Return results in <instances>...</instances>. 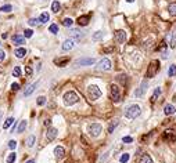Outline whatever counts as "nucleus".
<instances>
[{
  "mask_svg": "<svg viewBox=\"0 0 176 163\" xmlns=\"http://www.w3.org/2000/svg\"><path fill=\"white\" fill-rule=\"evenodd\" d=\"M140 112H142L140 107H139V105H136V104H133V105H131V107L126 108L125 116H126L128 119H136L137 116L140 115Z\"/></svg>",
  "mask_w": 176,
  "mask_h": 163,
  "instance_id": "obj_1",
  "label": "nucleus"
},
{
  "mask_svg": "<svg viewBox=\"0 0 176 163\" xmlns=\"http://www.w3.org/2000/svg\"><path fill=\"white\" fill-rule=\"evenodd\" d=\"M87 97L91 101H96V100H98L101 97V90L96 85H90L87 87Z\"/></svg>",
  "mask_w": 176,
  "mask_h": 163,
  "instance_id": "obj_2",
  "label": "nucleus"
},
{
  "mask_svg": "<svg viewBox=\"0 0 176 163\" xmlns=\"http://www.w3.org/2000/svg\"><path fill=\"white\" fill-rule=\"evenodd\" d=\"M78 101H79V98H78V96L75 94L74 91H68V93L64 94V104H65L67 107L75 105Z\"/></svg>",
  "mask_w": 176,
  "mask_h": 163,
  "instance_id": "obj_3",
  "label": "nucleus"
},
{
  "mask_svg": "<svg viewBox=\"0 0 176 163\" xmlns=\"http://www.w3.org/2000/svg\"><path fill=\"white\" fill-rule=\"evenodd\" d=\"M158 69H159V61H157V60H153V61L150 62L148 68H147L146 78H154V76H155V73L158 72Z\"/></svg>",
  "mask_w": 176,
  "mask_h": 163,
  "instance_id": "obj_4",
  "label": "nucleus"
},
{
  "mask_svg": "<svg viewBox=\"0 0 176 163\" xmlns=\"http://www.w3.org/2000/svg\"><path fill=\"white\" fill-rule=\"evenodd\" d=\"M110 96H111L114 102H119L121 101V89L117 85H111V87H110Z\"/></svg>",
  "mask_w": 176,
  "mask_h": 163,
  "instance_id": "obj_5",
  "label": "nucleus"
},
{
  "mask_svg": "<svg viewBox=\"0 0 176 163\" xmlns=\"http://www.w3.org/2000/svg\"><path fill=\"white\" fill-rule=\"evenodd\" d=\"M101 124L100 123H91L90 126H89V134L91 135V137H98L100 135V133H101Z\"/></svg>",
  "mask_w": 176,
  "mask_h": 163,
  "instance_id": "obj_6",
  "label": "nucleus"
},
{
  "mask_svg": "<svg viewBox=\"0 0 176 163\" xmlns=\"http://www.w3.org/2000/svg\"><path fill=\"white\" fill-rule=\"evenodd\" d=\"M162 138L164 141H168V142H173L176 140V131L172 129H168L164 131V134H162Z\"/></svg>",
  "mask_w": 176,
  "mask_h": 163,
  "instance_id": "obj_7",
  "label": "nucleus"
},
{
  "mask_svg": "<svg viewBox=\"0 0 176 163\" xmlns=\"http://www.w3.org/2000/svg\"><path fill=\"white\" fill-rule=\"evenodd\" d=\"M96 68L98 71H110V69H111V61H110L108 58H103L101 61L97 64Z\"/></svg>",
  "mask_w": 176,
  "mask_h": 163,
  "instance_id": "obj_8",
  "label": "nucleus"
},
{
  "mask_svg": "<svg viewBox=\"0 0 176 163\" xmlns=\"http://www.w3.org/2000/svg\"><path fill=\"white\" fill-rule=\"evenodd\" d=\"M94 58H79L75 61V67H85V65H93Z\"/></svg>",
  "mask_w": 176,
  "mask_h": 163,
  "instance_id": "obj_9",
  "label": "nucleus"
},
{
  "mask_svg": "<svg viewBox=\"0 0 176 163\" xmlns=\"http://www.w3.org/2000/svg\"><path fill=\"white\" fill-rule=\"evenodd\" d=\"M57 135H58V130H57L56 127H49V129H47V133H46L47 141H53Z\"/></svg>",
  "mask_w": 176,
  "mask_h": 163,
  "instance_id": "obj_10",
  "label": "nucleus"
},
{
  "mask_svg": "<svg viewBox=\"0 0 176 163\" xmlns=\"http://www.w3.org/2000/svg\"><path fill=\"white\" fill-rule=\"evenodd\" d=\"M147 86H148L147 80H143L140 87H139V89L136 90V93H135V96L136 97H143L144 96V93H146V90H147Z\"/></svg>",
  "mask_w": 176,
  "mask_h": 163,
  "instance_id": "obj_11",
  "label": "nucleus"
},
{
  "mask_svg": "<svg viewBox=\"0 0 176 163\" xmlns=\"http://www.w3.org/2000/svg\"><path fill=\"white\" fill-rule=\"evenodd\" d=\"M75 43H76V40L75 39H67L65 42L63 43V50L64 51H69L72 50L75 47Z\"/></svg>",
  "mask_w": 176,
  "mask_h": 163,
  "instance_id": "obj_12",
  "label": "nucleus"
},
{
  "mask_svg": "<svg viewBox=\"0 0 176 163\" xmlns=\"http://www.w3.org/2000/svg\"><path fill=\"white\" fill-rule=\"evenodd\" d=\"M115 40H117L118 43H125V40H126L125 31H117V32H115Z\"/></svg>",
  "mask_w": 176,
  "mask_h": 163,
  "instance_id": "obj_13",
  "label": "nucleus"
},
{
  "mask_svg": "<svg viewBox=\"0 0 176 163\" xmlns=\"http://www.w3.org/2000/svg\"><path fill=\"white\" fill-rule=\"evenodd\" d=\"M69 35H71V39H75V40H80L83 37V33L80 31H78V29H71Z\"/></svg>",
  "mask_w": 176,
  "mask_h": 163,
  "instance_id": "obj_14",
  "label": "nucleus"
},
{
  "mask_svg": "<svg viewBox=\"0 0 176 163\" xmlns=\"http://www.w3.org/2000/svg\"><path fill=\"white\" fill-rule=\"evenodd\" d=\"M69 62V58L68 57H63V58H57V60H54V64L56 65H58L60 68H64L67 64Z\"/></svg>",
  "mask_w": 176,
  "mask_h": 163,
  "instance_id": "obj_15",
  "label": "nucleus"
},
{
  "mask_svg": "<svg viewBox=\"0 0 176 163\" xmlns=\"http://www.w3.org/2000/svg\"><path fill=\"white\" fill-rule=\"evenodd\" d=\"M89 19H90V15L87 14V15H80L79 18H78V25H80V26H86L87 24H89Z\"/></svg>",
  "mask_w": 176,
  "mask_h": 163,
  "instance_id": "obj_16",
  "label": "nucleus"
},
{
  "mask_svg": "<svg viewBox=\"0 0 176 163\" xmlns=\"http://www.w3.org/2000/svg\"><path fill=\"white\" fill-rule=\"evenodd\" d=\"M13 43L17 46H21L25 43V36H21V35H14L13 36Z\"/></svg>",
  "mask_w": 176,
  "mask_h": 163,
  "instance_id": "obj_17",
  "label": "nucleus"
},
{
  "mask_svg": "<svg viewBox=\"0 0 176 163\" xmlns=\"http://www.w3.org/2000/svg\"><path fill=\"white\" fill-rule=\"evenodd\" d=\"M38 86H39V82H36V83H32V85H31L28 89L25 90L24 96H25V97H29V96H31V94H32V93L35 91V89H38Z\"/></svg>",
  "mask_w": 176,
  "mask_h": 163,
  "instance_id": "obj_18",
  "label": "nucleus"
},
{
  "mask_svg": "<svg viewBox=\"0 0 176 163\" xmlns=\"http://www.w3.org/2000/svg\"><path fill=\"white\" fill-rule=\"evenodd\" d=\"M176 112V108L173 107V105H170V104H168V105H165V108H164V113L165 115H173V113Z\"/></svg>",
  "mask_w": 176,
  "mask_h": 163,
  "instance_id": "obj_19",
  "label": "nucleus"
},
{
  "mask_svg": "<svg viewBox=\"0 0 176 163\" xmlns=\"http://www.w3.org/2000/svg\"><path fill=\"white\" fill-rule=\"evenodd\" d=\"M14 54H15V57H17V58H24V57L27 55V50H25L24 47H18Z\"/></svg>",
  "mask_w": 176,
  "mask_h": 163,
  "instance_id": "obj_20",
  "label": "nucleus"
},
{
  "mask_svg": "<svg viewBox=\"0 0 176 163\" xmlns=\"http://www.w3.org/2000/svg\"><path fill=\"white\" fill-rule=\"evenodd\" d=\"M64 153H65V151H64L63 146H56V148H54V155H56L58 159H61V157L64 156Z\"/></svg>",
  "mask_w": 176,
  "mask_h": 163,
  "instance_id": "obj_21",
  "label": "nucleus"
},
{
  "mask_svg": "<svg viewBox=\"0 0 176 163\" xmlns=\"http://www.w3.org/2000/svg\"><path fill=\"white\" fill-rule=\"evenodd\" d=\"M27 126H28L27 120H21V122H20V126H18V129H17V133H18V134L24 133V131H25V129H27Z\"/></svg>",
  "mask_w": 176,
  "mask_h": 163,
  "instance_id": "obj_22",
  "label": "nucleus"
},
{
  "mask_svg": "<svg viewBox=\"0 0 176 163\" xmlns=\"http://www.w3.org/2000/svg\"><path fill=\"white\" fill-rule=\"evenodd\" d=\"M137 163H153V159L150 157V155H142L139 157V162Z\"/></svg>",
  "mask_w": 176,
  "mask_h": 163,
  "instance_id": "obj_23",
  "label": "nucleus"
},
{
  "mask_svg": "<svg viewBox=\"0 0 176 163\" xmlns=\"http://www.w3.org/2000/svg\"><path fill=\"white\" fill-rule=\"evenodd\" d=\"M50 19V15H49V12H42L40 14V17H39V21H40V24H45V22H47Z\"/></svg>",
  "mask_w": 176,
  "mask_h": 163,
  "instance_id": "obj_24",
  "label": "nucleus"
},
{
  "mask_svg": "<svg viewBox=\"0 0 176 163\" xmlns=\"http://www.w3.org/2000/svg\"><path fill=\"white\" fill-rule=\"evenodd\" d=\"M60 8H61V6H60L58 0H54V1H53V4H51V11H53V12H58V11H60Z\"/></svg>",
  "mask_w": 176,
  "mask_h": 163,
  "instance_id": "obj_25",
  "label": "nucleus"
},
{
  "mask_svg": "<svg viewBox=\"0 0 176 163\" xmlns=\"http://www.w3.org/2000/svg\"><path fill=\"white\" fill-rule=\"evenodd\" d=\"M159 94H161V87H157V89L154 90L153 96H151V102L157 101V98H158V97H159Z\"/></svg>",
  "mask_w": 176,
  "mask_h": 163,
  "instance_id": "obj_26",
  "label": "nucleus"
},
{
  "mask_svg": "<svg viewBox=\"0 0 176 163\" xmlns=\"http://www.w3.org/2000/svg\"><path fill=\"white\" fill-rule=\"evenodd\" d=\"M168 11L172 17H176V3H170L169 7H168Z\"/></svg>",
  "mask_w": 176,
  "mask_h": 163,
  "instance_id": "obj_27",
  "label": "nucleus"
},
{
  "mask_svg": "<svg viewBox=\"0 0 176 163\" xmlns=\"http://www.w3.org/2000/svg\"><path fill=\"white\" fill-rule=\"evenodd\" d=\"M14 122H15V120H14V118H7L6 122L3 123V129H8V127H10V126L14 123Z\"/></svg>",
  "mask_w": 176,
  "mask_h": 163,
  "instance_id": "obj_28",
  "label": "nucleus"
},
{
  "mask_svg": "<svg viewBox=\"0 0 176 163\" xmlns=\"http://www.w3.org/2000/svg\"><path fill=\"white\" fill-rule=\"evenodd\" d=\"M17 160V153L15 152H11L8 156H7V163H14Z\"/></svg>",
  "mask_w": 176,
  "mask_h": 163,
  "instance_id": "obj_29",
  "label": "nucleus"
},
{
  "mask_svg": "<svg viewBox=\"0 0 176 163\" xmlns=\"http://www.w3.org/2000/svg\"><path fill=\"white\" fill-rule=\"evenodd\" d=\"M35 140H36V138H35V135H29L28 140H27V146H28V148H32L34 144H35Z\"/></svg>",
  "mask_w": 176,
  "mask_h": 163,
  "instance_id": "obj_30",
  "label": "nucleus"
},
{
  "mask_svg": "<svg viewBox=\"0 0 176 163\" xmlns=\"http://www.w3.org/2000/svg\"><path fill=\"white\" fill-rule=\"evenodd\" d=\"M168 75H169L170 78H173V76H176V65L173 64V65H170L169 69H168Z\"/></svg>",
  "mask_w": 176,
  "mask_h": 163,
  "instance_id": "obj_31",
  "label": "nucleus"
},
{
  "mask_svg": "<svg viewBox=\"0 0 176 163\" xmlns=\"http://www.w3.org/2000/svg\"><path fill=\"white\" fill-rule=\"evenodd\" d=\"M118 123H119L118 120H112V122L110 123V126H108V133H112L114 129H115V127L118 126Z\"/></svg>",
  "mask_w": 176,
  "mask_h": 163,
  "instance_id": "obj_32",
  "label": "nucleus"
},
{
  "mask_svg": "<svg viewBox=\"0 0 176 163\" xmlns=\"http://www.w3.org/2000/svg\"><path fill=\"white\" fill-rule=\"evenodd\" d=\"M103 36H104V33H103L101 31H98V32H96V33L93 35V40L94 42H98V40L103 39Z\"/></svg>",
  "mask_w": 176,
  "mask_h": 163,
  "instance_id": "obj_33",
  "label": "nucleus"
},
{
  "mask_svg": "<svg viewBox=\"0 0 176 163\" xmlns=\"http://www.w3.org/2000/svg\"><path fill=\"white\" fill-rule=\"evenodd\" d=\"M49 31H50L51 33L57 35L58 33V25H57V24H51L50 26H49Z\"/></svg>",
  "mask_w": 176,
  "mask_h": 163,
  "instance_id": "obj_34",
  "label": "nucleus"
},
{
  "mask_svg": "<svg viewBox=\"0 0 176 163\" xmlns=\"http://www.w3.org/2000/svg\"><path fill=\"white\" fill-rule=\"evenodd\" d=\"M129 157H131V155L129 153H122V156H121V163H128L129 162Z\"/></svg>",
  "mask_w": 176,
  "mask_h": 163,
  "instance_id": "obj_35",
  "label": "nucleus"
},
{
  "mask_svg": "<svg viewBox=\"0 0 176 163\" xmlns=\"http://www.w3.org/2000/svg\"><path fill=\"white\" fill-rule=\"evenodd\" d=\"M20 75H21V68L15 67L13 69V76H14V78H20Z\"/></svg>",
  "mask_w": 176,
  "mask_h": 163,
  "instance_id": "obj_36",
  "label": "nucleus"
},
{
  "mask_svg": "<svg viewBox=\"0 0 176 163\" xmlns=\"http://www.w3.org/2000/svg\"><path fill=\"white\" fill-rule=\"evenodd\" d=\"M11 10H13V7L10 6V4H6V6L0 7V11H3V12H10Z\"/></svg>",
  "mask_w": 176,
  "mask_h": 163,
  "instance_id": "obj_37",
  "label": "nucleus"
},
{
  "mask_svg": "<svg viewBox=\"0 0 176 163\" xmlns=\"http://www.w3.org/2000/svg\"><path fill=\"white\" fill-rule=\"evenodd\" d=\"M72 24H74V21H72L71 18H65V19L63 21V25L64 26H67V28H68V26H72Z\"/></svg>",
  "mask_w": 176,
  "mask_h": 163,
  "instance_id": "obj_38",
  "label": "nucleus"
},
{
  "mask_svg": "<svg viewBox=\"0 0 176 163\" xmlns=\"http://www.w3.org/2000/svg\"><path fill=\"white\" fill-rule=\"evenodd\" d=\"M28 24L31 25V26H35V25H38V24H40V21H39V18H31Z\"/></svg>",
  "mask_w": 176,
  "mask_h": 163,
  "instance_id": "obj_39",
  "label": "nucleus"
},
{
  "mask_svg": "<svg viewBox=\"0 0 176 163\" xmlns=\"http://www.w3.org/2000/svg\"><path fill=\"white\" fill-rule=\"evenodd\" d=\"M8 148H10V149H15V148H17V141L15 140L8 141Z\"/></svg>",
  "mask_w": 176,
  "mask_h": 163,
  "instance_id": "obj_40",
  "label": "nucleus"
},
{
  "mask_svg": "<svg viewBox=\"0 0 176 163\" xmlns=\"http://www.w3.org/2000/svg\"><path fill=\"white\" fill-rule=\"evenodd\" d=\"M45 104H46V97L40 96L39 98H38V105H40V107H42V105H45Z\"/></svg>",
  "mask_w": 176,
  "mask_h": 163,
  "instance_id": "obj_41",
  "label": "nucleus"
},
{
  "mask_svg": "<svg viewBox=\"0 0 176 163\" xmlns=\"http://www.w3.org/2000/svg\"><path fill=\"white\" fill-rule=\"evenodd\" d=\"M32 35H34L32 29H25V32H24V36L25 37H32Z\"/></svg>",
  "mask_w": 176,
  "mask_h": 163,
  "instance_id": "obj_42",
  "label": "nucleus"
},
{
  "mask_svg": "<svg viewBox=\"0 0 176 163\" xmlns=\"http://www.w3.org/2000/svg\"><path fill=\"white\" fill-rule=\"evenodd\" d=\"M122 141L129 144V142H132V141H133V138H132V137H129V135H126V137H124V138H122Z\"/></svg>",
  "mask_w": 176,
  "mask_h": 163,
  "instance_id": "obj_43",
  "label": "nucleus"
},
{
  "mask_svg": "<svg viewBox=\"0 0 176 163\" xmlns=\"http://www.w3.org/2000/svg\"><path fill=\"white\" fill-rule=\"evenodd\" d=\"M4 60H6V53L3 50H0V62L4 61Z\"/></svg>",
  "mask_w": 176,
  "mask_h": 163,
  "instance_id": "obj_44",
  "label": "nucleus"
},
{
  "mask_svg": "<svg viewBox=\"0 0 176 163\" xmlns=\"http://www.w3.org/2000/svg\"><path fill=\"white\" fill-rule=\"evenodd\" d=\"M11 89H13L14 91H18V90H20V85H18V83H13V85H11Z\"/></svg>",
  "mask_w": 176,
  "mask_h": 163,
  "instance_id": "obj_45",
  "label": "nucleus"
},
{
  "mask_svg": "<svg viewBox=\"0 0 176 163\" xmlns=\"http://www.w3.org/2000/svg\"><path fill=\"white\" fill-rule=\"evenodd\" d=\"M25 72H27V75H32V68H31V67H25Z\"/></svg>",
  "mask_w": 176,
  "mask_h": 163,
  "instance_id": "obj_46",
  "label": "nucleus"
},
{
  "mask_svg": "<svg viewBox=\"0 0 176 163\" xmlns=\"http://www.w3.org/2000/svg\"><path fill=\"white\" fill-rule=\"evenodd\" d=\"M108 155H110L108 152H107V153H104V156H101V157H100V162H104V160H105V159H107V157H108Z\"/></svg>",
  "mask_w": 176,
  "mask_h": 163,
  "instance_id": "obj_47",
  "label": "nucleus"
},
{
  "mask_svg": "<svg viewBox=\"0 0 176 163\" xmlns=\"http://www.w3.org/2000/svg\"><path fill=\"white\" fill-rule=\"evenodd\" d=\"M50 123H51V120L50 119H47V120L45 122V126H50Z\"/></svg>",
  "mask_w": 176,
  "mask_h": 163,
  "instance_id": "obj_48",
  "label": "nucleus"
},
{
  "mask_svg": "<svg viewBox=\"0 0 176 163\" xmlns=\"http://www.w3.org/2000/svg\"><path fill=\"white\" fill-rule=\"evenodd\" d=\"M27 163H35V160H32V159H31V160H28Z\"/></svg>",
  "mask_w": 176,
  "mask_h": 163,
  "instance_id": "obj_49",
  "label": "nucleus"
},
{
  "mask_svg": "<svg viewBox=\"0 0 176 163\" xmlns=\"http://www.w3.org/2000/svg\"><path fill=\"white\" fill-rule=\"evenodd\" d=\"M126 1H128V3H133L135 0H126Z\"/></svg>",
  "mask_w": 176,
  "mask_h": 163,
  "instance_id": "obj_50",
  "label": "nucleus"
},
{
  "mask_svg": "<svg viewBox=\"0 0 176 163\" xmlns=\"http://www.w3.org/2000/svg\"><path fill=\"white\" fill-rule=\"evenodd\" d=\"M0 116H1V112H0Z\"/></svg>",
  "mask_w": 176,
  "mask_h": 163,
  "instance_id": "obj_51",
  "label": "nucleus"
}]
</instances>
